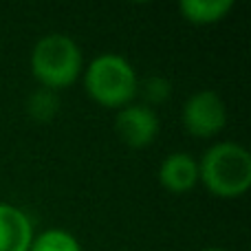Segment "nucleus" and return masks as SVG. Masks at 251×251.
Listing matches in <instances>:
<instances>
[{
	"instance_id": "obj_1",
	"label": "nucleus",
	"mask_w": 251,
	"mask_h": 251,
	"mask_svg": "<svg viewBox=\"0 0 251 251\" xmlns=\"http://www.w3.org/2000/svg\"><path fill=\"white\" fill-rule=\"evenodd\" d=\"M199 183L223 201L240 199L251 187V154L238 141H216L199 159Z\"/></svg>"
},
{
	"instance_id": "obj_2",
	"label": "nucleus",
	"mask_w": 251,
	"mask_h": 251,
	"mask_svg": "<svg viewBox=\"0 0 251 251\" xmlns=\"http://www.w3.org/2000/svg\"><path fill=\"white\" fill-rule=\"evenodd\" d=\"M29 66L38 86L60 93L82 77L84 55L79 44L71 35L47 33L31 49Z\"/></svg>"
},
{
	"instance_id": "obj_3",
	"label": "nucleus",
	"mask_w": 251,
	"mask_h": 251,
	"mask_svg": "<svg viewBox=\"0 0 251 251\" xmlns=\"http://www.w3.org/2000/svg\"><path fill=\"white\" fill-rule=\"evenodd\" d=\"M86 95L106 110H122L132 104L139 88L134 66L119 53H100L82 71Z\"/></svg>"
},
{
	"instance_id": "obj_4",
	"label": "nucleus",
	"mask_w": 251,
	"mask_h": 251,
	"mask_svg": "<svg viewBox=\"0 0 251 251\" xmlns=\"http://www.w3.org/2000/svg\"><path fill=\"white\" fill-rule=\"evenodd\" d=\"M181 122L190 137L214 139L227 126V104L216 91H196L183 104Z\"/></svg>"
},
{
	"instance_id": "obj_5",
	"label": "nucleus",
	"mask_w": 251,
	"mask_h": 251,
	"mask_svg": "<svg viewBox=\"0 0 251 251\" xmlns=\"http://www.w3.org/2000/svg\"><path fill=\"white\" fill-rule=\"evenodd\" d=\"M159 130L161 122L156 110L141 101H132L115 115V132L132 150H143L152 146L159 137Z\"/></svg>"
},
{
	"instance_id": "obj_6",
	"label": "nucleus",
	"mask_w": 251,
	"mask_h": 251,
	"mask_svg": "<svg viewBox=\"0 0 251 251\" xmlns=\"http://www.w3.org/2000/svg\"><path fill=\"white\" fill-rule=\"evenodd\" d=\"M161 187L170 194H187L199 185V159L190 152H170L159 165L156 172Z\"/></svg>"
},
{
	"instance_id": "obj_7",
	"label": "nucleus",
	"mask_w": 251,
	"mask_h": 251,
	"mask_svg": "<svg viewBox=\"0 0 251 251\" xmlns=\"http://www.w3.org/2000/svg\"><path fill=\"white\" fill-rule=\"evenodd\" d=\"M33 236V221L25 209L0 203V251H29Z\"/></svg>"
},
{
	"instance_id": "obj_8",
	"label": "nucleus",
	"mask_w": 251,
	"mask_h": 251,
	"mask_svg": "<svg viewBox=\"0 0 251 251\" xmlns=\"http://www.w3.org/2000/svg\"><path fill=\"white\" fill-rule=\"evenodd\" d=\"M234 9V0H183L178 11L190 25L194 26H212L225 20Z\"/></svg>"
},
{
	"instance_id": "obj_9",
	"label": "nucleus",
	"mask_w": 251,
	"mask_h": 251,
	"mask_svg": "<svg viewBox=\"0 0 251 251\" xmlns=\"http://www.w3.org/2000/svg\"><path fill=\"white\" fill-rule=\"evenodd\" d=\"M60 93H53L49 88L38 86L26 100V115L35 124H51L60 115Z\"/></svg>"
},
{
	"instance_id": "obj_10",
	"label": "nucleus",
	"mask_w": 251,
	"mask_h": 251,
	"mask_svg": "<svg viewBox=\"0 0 251 251\" xmlns=\"http://www.w3.org/2000/svg\"><path fill=\"white\" fill-rule=\"evenodd\" d=\"M29 251H82V245L64 227H49L33 236Z\"/></svg>"
},
{
	"instance_id": "obj_11",
	"label": "nucleus",
	"mask_w": 251,
	"mask_h": 251,
	"mask_svg": "<svg viewBox=\"0 0 251 251\" xmlns=\"http://www.w3.org/2000/svg\"><path fill=\"white\" fill-rule=\"evenodd\" d=\"M137 97H141V104L156 108L172 97V84L163 75H148L146 79H139Z\"/></svg>"
},
{
	"instance_id": "obj_12",
	"label": "nucleus",
	"mask_w": 251,
	"mask_h": 251,
	"mask_svg": "<svg viewBox=\"0 0 251 251\" xmlns=\"http://www.w3.org/2000/svg\"><path fill=\"white\" fill-rule=\"evenodd\" d=\"M201 251H227V249H221V247H205V249H201Z\"/></svg>"
}]
</instances>
